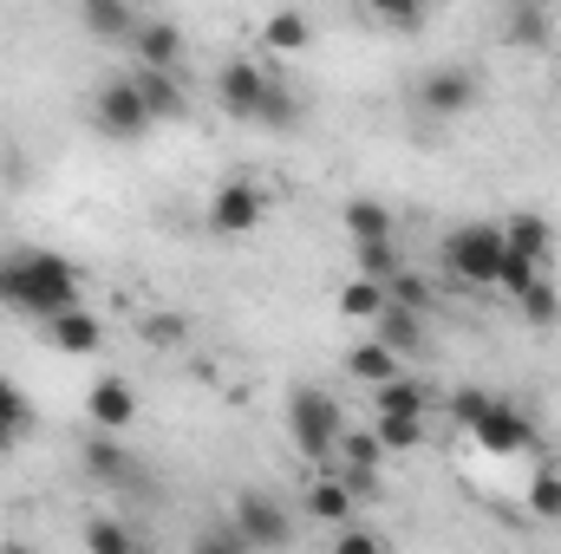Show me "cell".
I'll return each mask as SVG.
<instances>
[{"label":"cell","mask_w":561,"mask_h":554,"mask_svg":"<svg viewBox=\"0 0 561 554\" xmlns=\"http://www.w3.org/2000/svg\"><path fill=\"white\" fill-rule=\"evenodd\" d=\"M0 287H7L0 307H13V313H26L39 326L59 320V313H79V268L66 255H53V249L0 255Z\"/></svg>","instance_id":"6da1fadb"},{"label":"cell","mask_w":561,"mask_h":554,"mask_svg":"<svg viewBox=\"0 0 561 554\" xmlns=\"http://www.w3.org/2000/svg\"><path fill=\"white\" fill-rule=\"evenodd\" d=\"M287 437H294V450L307 457V463H333V450H340V437H346V412H340V399L333 392H320V385H294L287 392Z\"/></svg>","instance_id":"7a4b0ae2"},{"label":"cell","mask_w":561,"mask_h":554,"mask_svg":"<svg viewBox=\"0 0 561 554\" xmlns=\"http://www.w3.org/2000/svg\"><path fill=\"white\" fill-rule=\"evenodd\" d=\"M510 242H503V222H457L437 249L444 275L463 280V287H496V268H503Z\"/></svg>","instance_id":"3957f363"},{"label":"cell","mask_w":561,"mask_h":554,"mask_svg":"<svg viewBox=\"0 0 561 554\" xmlns=\"http://www.w3.org/2000/svg\"><path fill=\"white\" fill-rule=\"evenodd\" d=\"M229 529H236L255 554L287 549V542H294V522H287V509H280L268 489H242V496H236V509H229Z\"/></svg>","instance_id":"277c9868"},{"label":"cell","mask_w":561,"mask_h":554,"mask_svg":"<svg viewBox=\"0 0 561 554\" xmlns=\"http://www.w3.org/2000/svg\"><path fill=\"white\" fill-rule=\"evenodd\" d=\"M92 118H99V131H105V138H118V143H138L144 131H150V112H144L138 85H131L125 72L99 85V99H92Z\"/></svg>","instance_id":"5b68a950"},{"label":"cell","mask_w":561,"mask_h":554,"mask_svg":"<svg viewBox=\"0 0 561 554\" xmlns=\"http://www.w3.org/2000/svg\"><path fill=\"white\" fill-rule=\"evenodd\" d=\"M477 99H483V79L470 66H431L419 79V105L431 118H463V112H477Z\"/></svg>","instance_id":"8992f818"},{"label":"cell","mask_w":561,"mask_h":554,"mask_svg":"<svg viewBox=\"0 0 561 554\" xmlns=\"http://www.w3.org/2000/svg\"><path fill=\"white\" fill-rule=\"evenodd\" d=\"M268 85H275V79H268L262 66H249V59H229V66L216 72V99H222V112H229V118H249V125L262 118Z\"/></svg>","instance_id":"52a82bcc"},{"label":"cell","mask_w":561,"mask_h":554,"mask_svg":"<svg viewBox=\"0 0 561 554\" xmlns=\"http://www.w3.org/2000/svg\"><path fill=\"white\" fill-rule=\"evenodd\" d=\"M262 216H268V196H262L255 183H222V189L209 196V229H216V235H249Z\"/></svg>","instance_id":"ba28073f"},{"label":"cell","mask_w":561,"mask_h":554,"mask_svg":"<svg viewBox=\"0 0 561 554\" xmlns=\"http://www.w3.org/2000/svg\"><path fill=\"white\" fill-rule=\"evenodd\" d=\"M470 437H477L490 457H516V450H529V443H536V424L516 412L510 399H490V412H483V424H477Z\"/></svg>","instance_id":"9c48e42d"},{"label":"cell","mask_w":561,"mask_h":554,"mask_svg":"<svg viewBox=\"0 0 561 554\" xmlns=\"http://www.w3.org/2000/svg\"><path fill=\"white\" fill-rule=\"evenodd\" d=\"M85 417L99 424V437H125L131 417H138V392H131L125 379H99L92 399H85Z\"/></svg>","instance_id":"30bf717a"},{"label":"cell","mask_w":561,"mask_h":554,"mask_svg":"<svg viewBox=\"0 0 561 554\" xmlns=\"http://www.w3.org/2000/svg\"><path fill=\"white\" fill-rule=\"evenodd\" d=\"M131 53L144 59V72H176V66H183V33H176V20H144L138 33H131Z\"/></svg>","instance_id":"8fae6325"},{"label":"cell","mask_w":561,"mask_h":554,"mask_svg":"<svg viewBox=\"0 0 561 554\" xmlns=\"http://www.w3.org/2000/svg\"><path fill=\"white\" fill-rule=\"evenodd\" d=\"M131 85H138L144 112H150V125H170V118H183L190 112V92H183V79L176 72H131Z\"/></svg>","instance_id":"7c38bea8"},{"label":"cell","mask_w":561,"mask_h":554,"mask_svg":"<svg viewBox=\"0 0 561 554\" xmlns=\"http://www.w3.org/2000/svg\"><path fill=\"white\" fill-rule=\"evenodd\" d=\"M340 222H346L353 249H366V242H392V235H399V209H386L379 196H353V203L340 209Z\"/></svg>","instance_id":"4fadbf2b"},{"label":"cell","mask_w":561,"mask_h":554,"mask_svg":"<svg viewBox=\"0 0 561 554\" xmlns=\"http://www.w3.org/2000/svg\"><path fill=\"white\" fill-rule=\"evenodd\" d=\"M503 242H510V255H523V262H549V249H556V222L549 216H536V209H516L510 222H503Z\"/></svg>","instance_id":"5bb4252c"},{"label":"cell","mask_w":561,"mask_h":554,"mask_svg":"<svg viewBox=\"0 0 561 554\" xmlns=\"http://www.w3.org/2000/svg\"><path fill=\"white\" fill-rule=\"evenodd\" d=\"M549 33H556L549 7H536V0H510V7H503V39H510V46L542 53V46H549Z\"/></svg>","instance_id":"9a60e30c"},{"label":"cell","mask_w":561,"mask_h":554,"mask_svg":"<svg viewBox=\"0 0 561 554\" xmlns=\"http://www.w3.org/2000/svg\"><path fill=\"white\" fill-rule=\"evenodd\" d=\"M79 20H85L92 39H118V46H131V33L144 26V13L138 7H125V0H85Z\"/></svg>","instance_id":"2e32d148"},{"label":"cell","mask_w":561,"mask_h":554,"mask_svg":"<svg viewBox=\"0 0 561 554\" xmlns=\"http://www.w3.org/2000/svg\"><path fill=\"white\" fill-rule=\"evenodd\" d=\"M373 339H379V346H386L392 359H412V353H424V320L386 300V313L373 320Z\"/></svg>","instance_id":"e0dca14e"},{"label":"cell","mask_w":561,"mask_h":554,"mask_svg":"<svg viewBox=\"0 0 561 554\" xmlns=\"http://www.w3.org/2000/svg\"><path fill=\"white\" fill-rule=\"evenodd\" d=\"M46 339H53V353H72V359H85V353H99L105 346V326L79 307V313H59V320H46Z\"/></svg>","instance_id":"ac0fdd59"},{"label":"cell","mask_w":561,"mask_h":554,"mask_svg":"<svg viewBox=\"0 0 561 554\" xmlns=\"http://www.w3.org/2000/svg\"><path fill=\"white\" fill-rule=\"evenodd\" d=\"M307 516H313V522H353V489L340 483V470H320V476H313Z\"/></svg>","instance_id":"d6986e66"},{"label":"cell","mask_w":561,"mask_h":554,"mask_svg":"<svg viewBox=\"0 0 561 554\" xmlns=\"http://www.w3.org/2000/svg\"><path fill=\"white\" fill-rule=\"evenodd\" d=\"M424 412H431V392L412 385L405 372H399L392 385H379V392H373V417H424Z\"/></svg>","instance_id":"ffe728a7"},{"label":"cell","mask_w":561,"mask_h":554,"mask_svg":"<svg viewBox=\"0 0 561 554\" xmlns=\"http://www.w3.org/2000/svg\"><path fill=\"white\" fill-rule=\"evenodd\" d=\"M346 372H353L359 385H373V392H379V385H392V379H399V359H392L379 339H366V346H353V353H346Z\"/></svg>","instance_id":"44dd1931"},{"label":"cell","mask_w":561,"mask_h":554,"mask_svg":"<svg viewBox=\"0 0 561 554\" xmlns=\"http://www.w3.org/2000/svg\"><path fill=\"white\" fill-rule=\"evenodd\" d=\"M353 268L373 287H392V280L405 275V255H399V242H366V249H353Z\"/></svg>","instance_id":"7402d4cb"},{"label":"cell","mask_w":561,"mask_h":554,"mask_svg":"<svg viewBox=\"0 0 561 554\" xmlns=\"http://www.w3.org/2000/svg\"><path fill=\"white\" fill-rule=\"evenodd\" d=\"M26 430H33V399H26L20 385H7V379H0V450H13Z\"/></svg>","instance_id":"603a6c76"},{"label":"cell","mask_w":561,"mask_h":554,"mask_svg":"<svg viewBox=\"0 0 561 554\" xmlns=\"http://www.w3.org/2000/svg\"><path fill=\"white\" fill-rule=\"evenodd\" d=\"M340 313H346V320H379V313H386V287H373V280H346V287H340Z\"/></svg>","instance_id":"cb8c5ba5"},{"label":"cell","mask_w":561,"mask_h":554,"mask_svg":"<svg viewBox=\"0 0 561 554\" xmlns=\"http://www.w3.org/2000/svg\"><path fill=\"white\" fill-rule=\"evenodd\" d=\"M85 549H92V554H144V549H138V535H131L118 516H99V522L85 529Z\"/></svg>","instance_id":"d4e9b609"},{"label":"cell","mask_w":561,"mask_h":554,"mask_svg":"<svg viewBox=\"0 0 561 554\" xmlns=\"http://www.w3.org/2000/svg\"><path fill=\"white\" fill-rule=\"evenodd\" d=\"M85 463H92L99 483H125V476H131V457H125L112 437H92V443H85Z\"/></svg>","instance_id":"484cf974"},{"label":"cell","mask_w":561,"mask_h":554,"mask_svg":"<svg viewBox=\"0 0 561 554\" xmlns=\"http://www.w3.org/2000/svg\"><path fill=\"white\" fill-rule=\"evenodd\" d=\"M262 39H268L275 53H300V46L313 39V20H307V13H275V20L262 26Z\"/></svg>","instance_id":"4316f807"},{"label":"cell","mask_w":561,"mask_h":554,"mask_svg":"<svg viewBox=\"0 0 561 554\" xmlns=\"http://www.w3.org/2000/svg\"><path fill=\"white\" fill-rule=\"evenodd\" d=\"M529 516L536 522H561V476L556 470H536L529 476Z\"/></svg>","instance_id":"83f0119b"},{"label":"cell","mask_w":561,"mask_h":554,"mask_svg":"<svg viewBox=\"0 0 561 554\" xmlns=\"http://www.w3.org/2000/svg\"><path fill=\"white\" fill-rule=\"evenodd\" d=\"M516 307H523V320H529V326H556V320H561V293H556V280H536V287H529V293H523Z\"/></svg>","instance_id":"f1b7e54d"},{"label":"cell","mask_w":561,"mask_h":554,"mask_svg":"<svg viewBox=\"0 0 561 554\" xmlns=\"http://www.w3.org/2000/svg\"><path fill=\"white\" fill-rule=\"evenodd\" d=\"M373 437H379V450H419L424 443V417H379Z\"/></svg>","instance_id":"f546056e"},{"label":"cell","mask_w":561,"mask_h":554,"mask_svg":"<svg viewBox=\"0 0 561 554\" xmlns=\"http://www.w3.org/2000/svg\"><path fill=\"white\" fill-rule=\"evenodd\" d=\"M444 412L457 417L463 430H477V424H483V412H490V392H483V385H457V392L444 399Z\"/></svg>","instance_id":"4dcf8cb0"},{"label":"cell","mask_w":561,"mask_h":554,"mask_svg":"<svg viewBox=\"0 0 561 554\" xmlns=\"http://www.w3.org/2000/svg\"><path fill=\"white\" fill-rule=\"evenodd\" d=\"M366 20H373V26H386V33H419L431 13H424V7H405V0H386V7H373Z\"/></svg>","instance_id":"1f68e13d"},{"label":"cell","mask_w":561,"mask_h":554,"mask_svg":"<svg viewBox=\"0 0 561 554\" xmlns=\"http://www.w3.org/2000/svg\"><path fill=\"white\" fill-rule=\"evenodd\" d=\"M190 554H255L229 522H209V529H196V542H190Z\"/></svg>","instance_id":"d6a6232c"},{"label":"cell","mask_w":561,"mask_h":554,"mask_svg":"<svg viewBox=\"0 0 561 554\" xmlns=\"http://www.w3.org/2000/svg\"><path fill=\"white\" fill-rule=\"evenodd\" d=\"M536 280H542V268H536V262H523V255H503V268H496V287H503V293H516V300H523Z\"/></svg>","instance_id":"836d02e7"},{"label":"cell","mask_w":561,"mask_h":554,"mask_svg":"<svg viewBox=\"0 0 561 554\" xmlns=\"http://www.w3.org/2000/svg\"><path fill=\"white\" fill-rule=\"evenodd\" d=\"M340 450H346L340 470H373L379 463V437H340Z\"/></svg>","instance_id":"e575fe53"},{"label":"cell","mask_w":561,"mask_h":554,"mask_svg":"<svg viewBox=\"0 0 561 554\" xmlns=\"http://www.w3.org/2000/svg\"><path fill=\"white\" fill-rule=\"evenodd\" d=\"M333 554H386V542H379L373 529H340V535H333Z\"/></svg>","instance_id":"d590c367"},{"label":"cell","mask_w":561,"mask_h":554,"mask_svg":"<svg viewBox=\"0 0 561 554\" xmlns=\"http://www.w3.org/2000/svg\"><path fill=\"white\" fill-rule=\"evenodd\" d=\"M255 125H294V99H287V85H268V105H262V118Z\"/></svg>","instance_id":"8d00e7d4"},{"label":"cell","mask_w":561,"mask_h":554,"mask_svg":"<svg viewBox=\"0 0 561 554\" xmlns=\"http://www.w3.org/2000/svg\"><path fill=\"white\" fill-rule=\"evenodd\" d=\"M144 333H150L157 346H183V333H190V326H183V320H170V313H157V320H144Z\"/></svg>","instance_id":"74e56055"},{"label":"cell","mask_w":561,"mask_h":554,"mask_svg":"<svg viewBox=\"0 0 561 554\" xmlns=\"http://www.w3.org/2000/svg\"><path fill=\"white\" fill-rule=\"evenodd\" d=\"M0 300H7V287H0Z\"/></svg>","instance_id":"f35d334b"}]
</instances>
